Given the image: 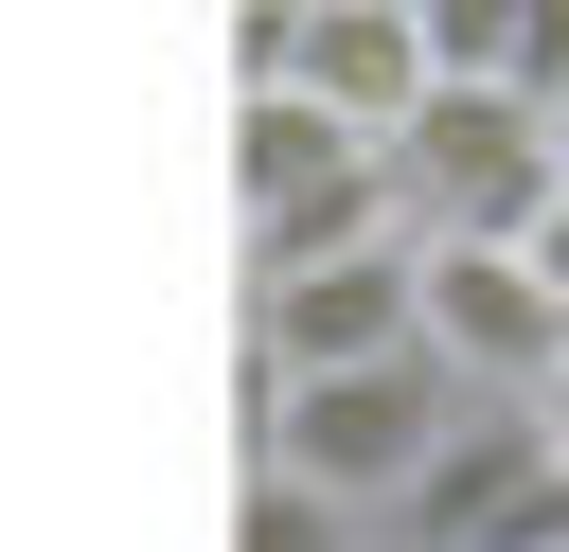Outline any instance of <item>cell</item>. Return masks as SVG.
Segmentation results:
<instances>
[{"mask_svg":"<svg viewBox=\"0 0 569 552\" xmlns=\"http://www.w3.org/2000/svg\"><path fill=\"white\" fill-rule=\"evenodd\" d=\"M373 160H391V214H409V231H533V196H551V107H533L516 71H427Z\"/></svg>","mask_w":569,"mask_h":552,"instance_id":"6da1fadb","label":"cell"},{"mask_svg":"<svg viewBox=\"0 0 569 552\" xmlns=\"http://www.w3.org/2000/svg\"><path fill=\"white\" fill-rule=\"evenodd\" d=\"M533 107H569V0H516V53H498Z\"/></svg>","mask_w":569,"mask_h":552,"instance_id":"52a82bcc","label":"cell"},{"mask_svg":"<svg viewBox=\"0 0 569 552\" xmlns=\"http://www.w3.org/2000/svg\"><path fill=\"white\" fill-rule=\"evenodd\" d=\"M409 338H427L462 392H533L551 338H569V303H551V267H533L516 231H409Z\"/></svg>","mask_w":569,"mask_h":552,"instance_id":"277c9868","label":"cell"},{"mask_svg":"<svg viewBox=\"0 0 569 552\" xmlns=\"http://www.w3.org/2000/svg\"><path fill=\"white\" fill-rule=\"evenodd\" d=\"M445 410H462V374H445L427 338L320 356V374H267V463H302V481H338L356 516H391V481L445 445Z\"/></svg>","mask_w":569,"mask_h":552,"instance_id":"7a4b0ae2","label":"cell"},{"mask_svg":"<svg viewBox=\"0 0 569 552\" xmlns=\"http://www.w3.org/2000/svg\"><path fill=\"white\" fill-rule=\"evenodd\" d=\"M231 160H249V267H302V249H338V231H409V214H391L373 125H338V107H320V89H284V71H249Z\"/></svg>","mask_w":569,"mask_h":552,"instance_id":"3957f363","label":"cell"},{"mask_svg":"<svg viewBox=\"0 0 569 552\" xmlns=\"http://www.w3.org/2000/svg\"><path fill=\"white\" fill-rule=\"evenodd\" d=\"M516 249H533V267H551V303H569V178L533 196V231H516Z\"/></svg>","mask_w":569,"mask_h":552,"instance_id":"ba28073f","label":"cell"},{"mask_svg":"<svg viewBox=\"0 0 569 552\" xmlns=\"http://www.w3.org/2000/svg\"><path fill=\"white\" fill-rule=\"evenodd\" d=\"M409 338V231H338L302 267H267V374H320V356H391Z\"/></svg>","mask_w":569,"mask_h":552,"instance_id":"5b68a950","label":"cell"},{"mask_svg":"<svg viewBox=\"0 0 569 552\" xmlns=\"http://www.w3.org/2000/svg\"><path fill=\"white\" fill-rule=\"evenodd\" d=\"M551 178H569V107H551Z\"/></svg>","mask_w":569,"mask_h":552,"instance_id":"9c48e42d","label":"cell"},{"mask_svg":"<svg viewBox=\"0 0 569 552\" xmlns=\"http://www.w3.org/2000/svg\"><path fill=\"white\" fill-rule=\"evenodd\" d=\"M231 552H373V516H356L338 481H302V463H267V481H249V534H231Z\"/></svg>","mask_w":569,"mask_h":552,"instance_id":"8992f818","label":"cell"},{"mask_svg":"<svg viewBox=\"0 0 569 552\" xmlns=\"http://www.w3.org/2000/svg\"><path fill=\"white\" fill-rule=\"evenodd\" d=\"M373 552H391V534H373Z\"/></svg>","mask_w":569,"mask_h":552,"instance_id":"30bf717a","label":"cell"}]
</instances>
